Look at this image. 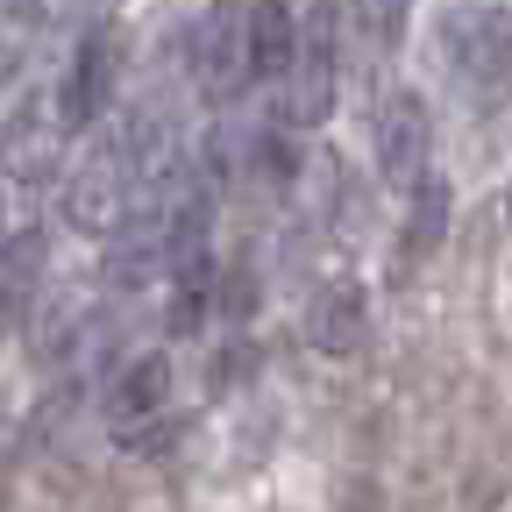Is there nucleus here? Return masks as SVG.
Wrapping results in <instances>:
<instances>
[{
  "label": "nucleus",
  "instance_id": "1",
  "mask_svg": "<svg viewBox=\"0 0 512 512\" xmlns=\"http://www.w3.org/2000/svg\"><path fill=\"white\" fill-rule=\"evenodd\" d=\"M136 200H143V164L107 128V136L64 171V221H72L79 235H114L128 214H136Z\"/></svg>",
  "mask_w": 512,
  "mask_h": 512
},
{
  "label": "nucleus",
  "instance_id": "2",
  "mask_svg": "<svg viewBox=\"0 0 512 512\" xmlns=\"http://www.w3.org/2000/svg\"><path fill=\"white\" fill-rule=\"evenodd\" d=\"M448 72L484 114L512 100V0H491V8L448 22Z\"/></svg>",
  "mask_w": 512,
  "mask_h": 512
},
{
  "label": "nucleus",
  "instance_id": "3",
  "mask_svg": "<svg viewBox=\"0 0 512 512\" xmlns=\"http://www.w3.org/2000/svg\"><path fill=\"white\" fill-rule=\"evenodd\" d=\"M72 136L79 128L64 121L57 93H22L15 114L0 121V171L15 185H50V178L72 171Z\"/></svg>",
  "mask_w": 512,
  "mask_h": 512
},
{
  "label": "nucleus",
  "instance_id": "4",
  "mask_svg": "<svg viewBox=\"0 0 512 512\" xmlns=\"http://www.w3.org/2000/svg\"><path fill=\"white\" fill-rule=\"evenodd\" d=\"M370 164L392 192H413L434 171V121L420 93H384L370 114Z\"/></svg>",
  "mask_w": 512,
  "mask_h": 512
},
{
  "label": "nucleus",
  "instance_id": "5",
  "mask_svg": "<svg viewBox=\"0 0 512 512\" xmlns=\"http://www.w3.org/2000/svg\"><path fill=\"white\" fill-rule=\"evenodd\" d=\"M185 64H192V79H200L207 100H235L256 79L249 72V8H242V0H214V8L192 22Z\"/></svg>",
  "mask_w": 512,
  "mask_h": 512
},
{
  "label": "nucleus",
  "instance_id": "6",
  "mask_svg": "<svg viewBox=\"0 0 512 512\" xmlns=\"http://www.w3.org/2000/svg\"><path fill=\"white\" fill-rule=\"evenodd\" d=\"M335 93H342V43H335V22L328 15H313L306 36H299V57H292V72L278 86V107L292 128H320L335 114Z\"/></svg>",
  "mask_w": 512,
  "mask_h": 512
},
{
  "label": "nucleus",
  "instance_id": "7",
  "mask_svg": "<svg viewBox=\"0 0 512 512\" xmlns=\"http://www.w3.org/2000/svg\"><path fill=\"white\" fill-rule=\"evenodd\" d=\"M171 413V356L143 349L136 363H121L107 377V392H100V420L114 441H150L157 420Z\"/></svg>",
  "mask_w": 512,
  "mask_h": 512
},
{
  "label": "nucleus",
  "instance_id": "8",
  "mask_svg": "<svg viewBox=\"0 0 512 512\" xmlns=\"http://www.w3.org/2000/svg\"><path fill=\"white\" fill-rule=\"evenodd\" d=\"M114 100V29H86L72 36V57H64V79H57V107L72 128H93Z\"/></svg>",
  "mask_w": 512,
  "mask_h": 512
},
{
  "label": "nucleus",
  "instance_id": "9",
  "mask_svg": "<svg viewBox=\"0 0 512 512\" xmlns=\"http://www.w3.org/2000/svg\"><path fill=\"white\" fill-rule=\"evenodd\" d=\"M306 342L320 356H356L370 342V299H363L356 278H328L306 299Z\"/></svg>",
  "mask_w": 512,
  "mask_h": 512
},
{
  "label": "nucleus",
  "instance_id": "10",
  "mask_svg": "<svg viewBox=\"0 0 512 512\" xmlns=\"http://www.w3.org/2000/svg\"><path fill=\"white\" fill-rule=\"evenodd\" d=\"M50 235L43 228H15L0 235V328H15V320L36 313V299L50 292Z\"/></svg>",
  "mask_w": 512,
  "mask_h": 512
},
{
  "label": "nucleus",
  "instance_id": "11",
  "mask_svg": "<svg viewBox=\"0 0 512 512\" xmlns=\"http://www.w3.org/2000/svg\"><path fill=\"white\" fill-rule=\"evenodd\" d=\"M299 36H306V22L285 0H249V72H256V86H285Z\"/></svg>",
  "mask_w": 512,
  "mask_h": 512
},
{
  "label": "nucleus",
  "instance_id": "12",
  "mask_svg": "<svg viewBox=\"0 0 512 512\" xmlns=\"http://www.w3.org/2000/svg\"><path fill=\"white\" fill-rule=\"evenodd\" d=\"M441 235H448V185H441V171H427V178L406 192V256L420 264Z\"/></svg>",
  "mask_w": 512,
  "mask_h": 512
},
{
  "label": "nucleus",
  "instance_id": "13",
  "mask_svg": "<svg viewBox=\"0 0 512 512\" xmlns=\"http://www.w3.org/2000/svg\"><path fill=\"white\" fill-rule=\"evenodd\" d=\"M36 43H43L36 8H29V0H0V86L22 79V64H29V50H36Z\"/></svg>",
  "mask_w": 512,
  "mask_h": 512
},
{
  "label": "nucleus",
  "instance_id": "14",
  "mask_svg": "<svg viewBox=\"0 0 512 512\" xmlns=\"http://www.w3.org/2000/svg\"><path fill=\"white\" fill-rule=\"evenodd\" d=\"M349 15H356L363 43H377V50H392V43L406 36V15H413V0H349Z\"/></svg>",
  "mask_w": 512,
  "mask_h": 512
}]
</instances>
